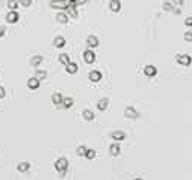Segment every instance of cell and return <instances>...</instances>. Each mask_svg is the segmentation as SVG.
Instances as JSON below:
<instances>
[{
	"label": "cell",
	"mask_w": 192,
	"mask_h": 180,
	"mask_svg": "<svg viewBox=\"0 0 192 180\" xmlns=\"http://www.w3.org/2000/svg\"><path fill=\"white\" fill-rule=\"evenodd\" d=\"M55 169H56L57 173L64 177L65 176V173H67L68 169V160L65 158H59L55 160Z\"/></svg>",
	"instance_id": "cell-1"
},
{
	"label": "cell",
	"mask_w": 192,
	"mask_h": 180,
	"mask_svg": "<svg viewBox=\"0 0 192 180\" xmlns=\"http://www.w3.org/2000/svg\"><path fill=\"white\" fill-rule=\"evenodd\" d=\"M176 61H177L180 65H183V67H188V65H191L192 58L189 56V55H176Z\"/></svg>",
	"instance_id": "cell-2"
},
{
	"label": "cell",
	"mask_w": 192,
	"mask_h": 180,
	"mask_svg": "<svg viewBox=\"0 0 192 180\" xmlns=\"http://www.w3.org/2000/svg\"><path fill=\"white\" fill-rule=\"evenodd\" d=\"M124 117L126 118H130V120H135V118L139 117V113H138V111H136L133 106H127L124 109Z\"/></svg>",
	"instance_id": "cell-3"
},
{
	"label": "cell",
	"mask_w": 192,
	"mask_h": 180,
	"mask_svg": "<svg viewBox=\"0 0 192 180\" xmlns=\"http://www.w3.org/2000/svg\"><path fill=\"white\" fill-rule=\"evenodd\" d=\"M162 8H163V11L172 12V14H180L181 12L180 8H174V5L170 3V2H163V3H162Z\"/></svg>",
	"instance_id": "cell-4"
},
{
	"label": "cell",
	"mask_w": 192,
	"mask_h": 180,
	"mask_svg": "<svg viewBox=\"0 0 192 180\" xmlns=\"http://www.w3.org/2000/svg\"><path fill=\"white\" fill-rule=\"evenodd\" d=\"M95 53L92 52V50H85L83 52V61L86 62V64H94L95 62Z\"/></svg>",
	"instance_id": "cell-5"
},
{
	"label": "cell",
	"mask_w": 192,
	"mask_h": 180,
	"mask_svg": "<svg viewBox=\"0 0 192 180\" xmlns=\"http://www.w3.org/2000/svg\"><path fill=\"white\" fill-rule=\"evenodd\" d=\"M50 6L52 8H55V9H64V11H67V5L64 3V0H52L50 2Z\"/></svg>",
	"instance_id": "cell-6"
},
{
	"label": "cell",
	"mask_w": 192,
	"mask_h": 180,
	"mask_svg": "<svg viewBox=\"0 0 192 180\" xmlns=\"http://www.w3.org/2000/svg\"><path fill=\"white\" fill-rule=\"evenodd\" d=\"M111 139H113V141H123V139H126V133L124 132H121V130H115V132H111Z\"/></svg>",
	"instance_id": "cell-7"
},
{
	"label": "cell",
	"mask_w": 192,
	"mask_h": 180,
	"mask_svg": "<svg viewBox=\"0 0 192 180\" xmlns=\"http://www.w3.org/2000/svg\"><path fill=\"white\" fill-rule=\"evenodd\" d=\"M144 74L148 76V77H154L158 74V68L154 67V65H147V67L144 68Z\"/></svg>",
	"instance_id": "cell-8"
},
{
	"label": "cell",
	"mask_w": 192,
	"mask_h": 180,
	"mask_svg": "<svg viewBox=\"0 0 192 180\" xmlns=\"http://www.w3.org/2000/svg\"><path fill=\"white\" fill-rule=\"evenodd\" d=\"M107 108H109V99H107V97L100 99V100L97 101V109H98V111H106Z\"/></svg>",
	"instance_id": "cell-9"
},
{
	"label": "cell",
	"mask_w": 192,
	"mask_h": 180,
	"mask_svg": "<svg viewBox=\"0 0 192 180\" xmlns=\"http://www.w3.org/2000/svg\"><path fill=\"white\" fill-rule=\"evenodd\" d=\"M27 88L29 90H38L39 88V79H36V77H30V79H27Z\"/></svg>",
	"instance_id": "cell-10"
},
{
	"label": "cell",
	"mask_w": 192,
	"mask_h": 180,
	"mask_svg": "<svg viewBox=\"0 0 192 180\" xmlns=\"http://www.w3.org/2000/svg\"><path fill=\"white\" fill-rule=\"evenodd\" d=\"M89 80L92 83H97V82H100L102 80V73L100 71H97V70H92L89 73Z\"/></svg>",
	"instance_id": "cell-11"
},
{
	"label": "cell",
	"mask_w": 192,
	"mask_h": 180,
	"mask_svg": "<svg viewBox=\"0 0 192 180\" xmlns=\"http://www.w3.org/2000/svg\"><path fill=\"white\" fill-rule=\"evenodd\" d=\"M109 9L112 12H120L121 11V2L120 0H111L109 2Z\"/></svg>",
	"instance_id": "cell-12"
},
{
	"label": "cell",
	"mask_w": 192,
	"mask_h": 180,
	"mask_svg": "<svg viewBox=\"0 0 192 180\" xmlns=\"http://www.w3.org/2000/svg\"><path fill=\"white\" fill-rule=\"evenodd\" d=\"M18 18H20V17H18V14H17V11H9L8 12V14H6V21L8 23H17L18 21Z\"/></svg>",
	"instance_id": "cell-13"
},
{
	"label": "cell",
	"mask_w": 192,
	"mask_h": 180,
	"mask_svg": "<svg viewBox=\"0 0 192 180\" xmlns=\"http://www.w3.org/2000/svg\"><path fill=\"white\" fill-rule=\"evenodd\" d=\"M86 44H88V47H91V48L97 47V45H98V38H97L95 35H89V36L86 38Z\"/></svg>",
	"instance_id": "cell-14"
},
{
	"label": "cell",
	"mask_w": 192,
	"mask_h": 180,
	"mask_svg": "<svg viewBox=\"0 0 192 180\" xmlns=\"http://www.w3.org/2000/svg\"><path fill=\"white\" fill-rule=\"evenodd\" d=\"M43 62V56H39V55H36V56H32L30 58V61H29V64H30V67L36 68L39 64Z\"/></svg>",
	"instance_id": "cell-15"
},
{
	"label": "cell",
	"mask_w": 192,
	"mask_h": 180,
	"mask_svg": "<svg viewBox=\"0 0 192 180\" xmlns=\"http://www.w3.org/2000/svg\"><path fill=\"white\" fill-rule=\"evenodd\" d=\"M65 71L68 74H76L77 73V64L76 62H70L68 65H65Z\"/></svg>",
	"instance_id": "cell-16"
},
{
	"label": "cell",
	"mask_w": 192,
	"mask_h": 180,
	"mask_svg": "<svg viewBox=\"0 0 192 180\" xmlns=\"http://www.w3.org/2000/svg\"><path fill=\"white\" fill-rule=\"evenodd\" d=\"M82 115H83V120H86V121H94V120H95V115H94V112H92V111H89V109H85V111L82 112Z\"/></svg>",
	"instance_id": "cell-17"
},
{
	"label": "cell",
	"mask_w": 192,
	"mask_h": 180,
	"mask_svg": "<svg viewBox=\"0 0 192 180\" xmlns=\"http://www.w3.org/2000/svg\"><path fill=\"white\" fill-rule=\"evenodd\" d=\"M109 153H111L112 156H118V155L121 153V147L115 142V144H112V145L109 147Z\"/></svg>",
	"instance_id": "cell-18"
},
{
	"label": "cell",
	"mask_w": 192,
	"mask_h": 180,
	"mask_svg": "<svg viewBox=\"0 0 192 180\" xmlns=\"http://www.w3.org/2000/svg\"><path fill=\"white\" fill-rule=\"evenodd\" d=\"M56 21L61 23V24H65L68 21V15L65 12H57L56 14Z\"/></svg>",
	"instance_id": "cell-19"
},
{
	"label": "cell",
	"mask_w": 192,
	"mask_h": 180,
	"mask_svg": "<svg viewBox=\"0 0 192 180\" xmlns=\"http://www.w3.org/2000/svg\"><path fill=\"white\" fill-rule=\"evenodd\" d=\"M53 45L57 47V48L64 47V45H65V38H64V36H56V38L53 39Z\"/></svg>",
	"instance_id": "cell-20"
},
{
	"label": "cell",
	"mask_w": 192,
	"mask_h": 180,
	"mask_svg": "<svg viewBox=\"0 0 192 180\" xmlns=\"http://www.w3.org/2000/svg\"><path fill=\"white\" fill-rule=\"evenodd\" d=\"M62 100H64V97H62V94L61 92H53V95H52V101L55 103V104H61L62 103Z\"/></svg>",
	"instance_id": "cell-21"
},
{
	"label": "cell",
	"mask_w": 192,
	"mask_h": 180,
	"mask_svg": "<svg viewBox=\"0 0 192 180\" xmlns=\"http://www.w3.org/2000/svg\"><path fill=\"white\" fill-rule=\"evenodd\" d=\"M73 104H74V100H73L71 97H64V100H62V106H64L65 109L71 108Z\"/></svg>",
	"instance_id": "cell-22"
},
{
	"label": "cell",
	"mask_w": 192,
	"mask_h": 180,
	"mask_svg": "<svg viewBox=\"0 0 192 180\" xmlns=\"http://www.w3.org/2000/svg\"><path fill=\"white\" fill-rule=\"evenodd\" d=\"M59 62L61 64H64V65H68L71 61H70V56H68V53H62V55H59Z\"/></svg>",
	"instance_id": "cell-23"
},
{
	"label": "cell",
	"mask_w": 192,
	"mask_h": 180,
	"mask_svg": "<svg viewBox=\"0 0 192 180\" xmlns=\"http://www.w3.org/2000/svg\"><path fill=\"white\" fill-rule=\"evenodd\" d=\"M29 167H30L29 162H20V164L17 165V169H18L20 173H26V171L29 169Z\"/></svg>",
	"instance_id": "cell-24"
},
{
	"label": "cell",
	"mask_w": 192,
	"mask_h": 180,
	"mask_svg": "<svg viewBox=\"0 0 192 180\" xmlns=\"http://www.w3.org/2000/svg\"><path fill=\"white\" fill-rule=\"evenodd\" d=\"M35 77L39 80L43 79H47V71H44V70H36V73H35Z\"/></svg>",
	"instance_id": "cell-25"
},
{
	"label": "cell",
	"mask_w": 192,
	"mask_h": 180,
	"mask_svg": "<svg viewBox=\"0 0 192 180\" xmlns=\"http://www.w3.org/2000/svg\"><path fill=\"white\" fill-rule=\"evenodd\" d=\"M8 8H9V11H15L17 8H18V2L17 0H8Z\"/></svg>",
	"instance_id": "cell-26"
},
{
	"label": "cell",
	"mask_w": 192,
	"mask_h": 180,
	"mask_svg": "<svg viewBox=\"0 0 192 180\" xmlns=\"http://www.w3.org/2000/svg\"><path fill=\"white\" fill-rule=\"evenodd\" d=\"M95 156H97V151H95V150H92V148H88V150H86V155H85L86 159H94Z\"/></svg>",
	"instance_id": "cell-27"
},
{
	"label": "cell",
	"mask_w": 192,
	"mask_h": 180,
	"mask_svg": "<svg viewBox=\"0 0 192 180\" xmlns=\"http://www.w3.org/2000/svg\"><path fill=\"white\" fill-rule=\"evenodd\" d=\"M86 150H88V148H86L85 145H79L77 147V150H76V153H77L79 156H85V155H86Z\"/></svg>",
	"instance_id": "cell-28"
},
{
	"label": "cell",
	"mask_w": 192,
	"mask_h": 180,
	"mask_svg": "<svg viewBox=\"0 0 192 180\" xmlns=\"http://www.w3.org/2000/svg\"><path fill=\"white\" fill-rule=\"evenodd\" d=\"M67 12L70 17H73V18H77V11H76V8H67Z\"/></svg>",
	"instance_id": "cell-29"
},
{
	"label": "cell",
	"mask_w": 192,
	"mask_h": 180,
	"mask_svg": "<svg viewBox=\"0 0 192 180\" xmlns=\"http://www.w3.org/2000/svg\"><path fill=\"white\" fill-rule=\"evenodd\" d=\"M64 3L67 5L68 8H76L77 6V2L76 0H64Z\"/></svg>",
	"instance_id": "cell-30"
},
{
	"label": "cell",
	"mask_w": 192,
	"mask_h": 180,
	"mask_svg": "<svg viewBox=\"0 0 192 180\" xmlns=\"http://www.w3.org/2000/svg\"><path fill=\"white\" fill-rule=\"evenodd\" d=\"M185 41L192 43V30H186V32H185Z\"/></svg>",
	"instance_id": "cell-31"
},
{
	"label": "cell",
	"mask_w": 192,
	"mask_h": 180,
	"mask_svg": "<svg viewBox=\"0 0 192 180\" xmlns=\"http://www.w3.org/2000/svg\"><path fill=\"white\" fill-rule=\"evenodd\" d=\"M18 3L24 6V8H27V6H30L32 5V0H18Z\"/></svg>",
	"instance_id": "cell-32"
},
{
	"label": "cell",
	"mask_w": 192,
	"mask_h": 180,
	"mask_svg": "<svg viewBox=\"0 0 192 180\" xmlns=\"http://www.w3.org/2000/svg\"><path fill=\"white\" fill-rule=\"evenodd\" d=\"M183 3H185V0H172V5H174V6H177V8H181V6H183Z\"/></svg>",
	"instance_id": "cell-33"
},
{
	"label": "cell",
	"mask_w": 192,
	"mask_h": 180,
	"mask_svg": "<svg viewBox=\"0 0 192 180\" xmlns=\"http://www.w3.org/2000/svg\"><path fill=\"white\" fill-rule=\"evenodd\" d=\"M185 24H186V26H192V17H188V18L185 20Z\"/></svg>",
	"instance_id": "cell-34"
},
{
	"label": "cell",
	"mask_w": 192,
	"mask_h": 180,
	"mask_svg": "<svg viewBox=\"0 0 192 180\" xmlns=\"http://www.w3.org/2000/svg\"><path fill=\"white\" fill-rule=\"evenodd\" d=\"M6 95V92H5V88L3 86H0V99H3Z\"/></svg>",
	"instance_id": "cell-35"
},
{
	"label": "cell",
	"mask_w": 192,
	"mask_h": 180,
	"mask_svg": "<svg viewBox=\"0 0 192 180\" xmlns=\"http://www.w3.org/2000/svg\"><path fill=\"white\" fill-rule=\"evenodd\" d=\"M3 35H5V27H3V26H0V38H2Z\"/></svg>",
	"instance_id": "cell-36"
},
{
	"label": "cell",
	"mask_w": 192,
	"mask_h": 180,
	"mask_svg": "<svg viewBox=\"0 0 192 180\" xmlns=\"http://www.w3.org/2000/svg\"><path fill=\"white\" fill-rule=\"evenodd\" d=\"M77 2V5H83V3H86L88 0H76Z\"/></svg>",
	"instance_id": "cell-37"
},
{
	"label": "cell",
	"mask_w": 192,
	"mask_h": 180,
	"mask_svg": "<svg viewBox=\"0 0 192 180\" xmlns=\"http://www.w3.org/2000/svg\"><path fill=\"white\" fill-rule=\"evenodd\" d=\"M135 180H142V179H135Z\"/></svg>",
	"instance_id": "cell-38"
}]
</instances>
